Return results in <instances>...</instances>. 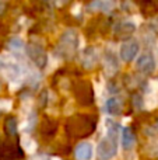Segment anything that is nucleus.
Returning a JSON list of instances; mask_svg holds the SVG:
<instances>
[{"label":"nucleus","instance_id":"nucleus-1","mask_svg":"<svg viewBox=\"0 0 158 160\" xmlns=\"http://www.w3.org/2000/svg\"><path fill=\"white\" fill-rule=\"evenodd\" d=\"M78 48V34L76 30H66L59 41V51L67 56H73Z\"/></svg>","mask_w":158,"mask_h":160},{"label":"nucleus","instance_id":"nucleus-2","mask_svg":"<svg viewBox=\"0 0 158 160\" xmlns=\"http://www.w3.org/2000/svg\"><path fill=\"white\" fill-rule=\"evenodd\" d=\"M114 138V135L108 133V136L98 143V156L101 160H111L116 155V143H115Z\"/></svg>","mask_w":158,"mask_h":160},{"label":"nucleus","instance_id":"nucleus-3","mask_svg":"<svg viewBox=\"0 0 158 160\" xmlns=\"http://www.w3.org/2000/svg\"><path fill=\"white\" fill-rule=\"evenodd\" d=\"M27 55L30 56V59L36 65L38 68H45L48 63V55L45 52V49L38 44H28L25 47Z\"/></svg>","mask_w":158,"mask_h":160},{"label":"nucleus","instance_id":"nucleus-4","mask_svg":"<svg viewBox=\"0 0 158 160\" xmlns=\"http://www.w3.org/2000/svg\"><path fill=\"white\" fill-rule=\"evenodd\" d=\"M140 51V45L136 39H128L125 41L122 45H120V59L123 62H132L134 58L137 56Z\"/></svg>","mask_w":158,"mask_h":160},{"label":"nucleus","instance_id":"nucleus-5","mask_svg":"<svg viewBox=\"0 0 158 160\" xmlns=\"http://www.w3.org/2000/svg\"><path fill=\"white\" fill-rule=\"evenodd\" d=\"M0 73H3L6 78L10 80H16L21 75V69H20L18 65H17L16 62H13L11 59L0 56Z\"/></svg>","mask_w":158,"mask_h":160},{"label":"nucleus","instance_id":"nucleus-6","mask_svg":"<svg viewBox=\"0 0 158 160\" xmlns=\"http://www.w3.org/2000/svg\"><path fill=\"white\" fill-rule=\"evenodd\" d=\"M136 68L139 72L144 73V75H151V73L156 70L157 63H156V58L151 55L150 52L143 53L137 58L136 61Z\"/></svg>","mask_w":158,"mask_h":160},{"label":"nucleus","instance_id":"nucleus-7","mask_svg":"<svg viewBox=\"0 0 158 160\" xmlns=\"http://www.w3.org/2000/svg\"><path fill=\"white\" fill-rule=\"evenodd\" d=\"M116 7L115 0H92L88 4V8L92 11H101V13H111Z\"/></svg>","mask_w":158,"mask_h":160},{"label":"nucleus","instance_id":"nucleus-8","mask_svg":"<svg viewBox=\"0 0 158 160\" xmlns=\"http://www.w3.org/2000/svg\"><path fill=\"white\" fill-rule=\"evenodd\" d=\"M98 62V55L95 48H86L81 55V63L86 69H92Z\"/></svg>","mask_w":158,"mask_h":160},{"label":"nucleus","instance_id":"nucleus-9","mask_svg":"<svg viewBox=\"0 0 158 160\" xmlns=\"http://www.w3.org/2000/svg\"><path fill=\"white\" fill-rule=\"evenodd\" d=\"M94 156V148L88 142H81L76 148V159L77 160H91Z\"/></svg>","mask_w":158,"mask_h":160},{"label":"nucleus","instance_id":"nucleus-10","mask_svg":"<svg viewBox=\"0 0 158 160\" xmlns=\"http://www.w3.org/2000/svg\"><path fill=\"white\" fill-rule=\"evenodd\" d=\"M114 31L118 37H120V38H129V37L136 31V25L130 21H122L115 27Z\"/></svg>","mask_w":158,"mask_h":160},{"label":"nucleus","instance_id":"nucleus-11","mask_svg":"<svg viewBox=\"0 0 158 160\" xmlns=\"http://www.w3.org/2000/svg\"><path fill=\"white\" fill-rule=\"evenodd\" d=\"M104 65H105V69L108 73H116L118 68H119V63L116 61V56H115L114 52L111 51H106L105 55H104Z\"/></svg>","mask_w":158,"mask_h":160},{"label":"nucleus","instance_id":"nucleus-12","mask_svg":"<svg viewBox=\"0 0 158 160\" xmlns=\"http://www.w3.org/2000/svg\"><path fill=\"white\" fill-rule=\"evenodd\" d=\"M136 143V138H134L133 132L129 128H123L122 131V146L125 150H130Z\"/></svg>","mask_w":158,"mask_h":160},{"label":"nucleus","instance_id":"nucleus-13","mask_svg":"<svg viewBox=\"0 0 158 160\" xmlns=\"http://www.w3.org/2000/svg\"><path fill=\"white\" fill-rule=\"evenodd\" d=\"M106 111L111 115H119L122 112V102L116 97H112V98H109L106 101Z\"/></svg>","mask_w":158,"mask_h":160},{"label":"nucleus","instance_id":"nucleus-14","mask_svg":"<svg viewBox=\"0 0 158 160\" xmlns=\"http://www.w3.org/2000/svg\"><path fill=\"white\" fill-rule=\"evenodd\" d=\"M21 145H22V148H24V150L27 153H34V152H35V149H36V142L34 141L32 138H30L28 135L22 136Z\"/></svg>","mask_w":158,"mask_h":160},{"label":"nucleus","instance_id":"nucleus-15","mask_svg":"<svg viewBox=\"0 0 158 160\" xmlns=\"http://www.w3.org/2000/svg\"><path fill=\"white\" fill-rule=\"evenodd\" d=\"M144 105L148 108V110L156 108L158 105V96H157V94H153V93H147L146 100H144Z\"/></svg>","mask_w":158,"mask_h":160},{"label":"nucleus","instance_id":"nucleus-16","mask_svg":"<svg viewBox=\"0 0 158 160\" xmlns=\"http://www.w3.org/2000/svg\"><path fill=\"white\" fill-rule=\"evenodd\" d=\"M8 48L13 51H21L22 48H24V41H22L21 38H18V37H14V38H11L10 42H8Z\"/></svg>","mask_w":158,"mask_h":160},{"label":"nucleus","instance_id":"nucleus-17","mask_svg":"<svg viewBox=\"0 0 158 160\" xmlns=\"http://www.w3.org/2000/svg\"><path fill=\"white\" fill-rule=\"evenodd\" d=\"M35 124H36V115H34V114H31L30 117L27 118V121H25V125H24V129L27 131V132H30L31 129H32L34 127H35Z\"/></svg>","mask_w":158,"mask_h":160},{"label":"nucleus","instance_id":"nucleus-18","mask_svg":"<svg viewBox=\"0 0 158 160\" xmlns=\"http://www.w3.org/2000/svg\"><path fill=\"white\" fill-rule=\"evenodd\" d=\"M7 131L10 135H14L17 132V121L14 118H10L7 121Z\"/></svg>","mask_w":158,"mask_h":160},{"label":"nucleus","instance_id":"nucleus-19","mask_svg":"<svg viewBox=\"0 0 158 160\" xmlns=\"http://www.w3.org/2000/svg\"><path fill=\"white\" fill-rule=\"evenodd\" d=\"M153 149H154V152H151L150 155L151 156H158V141L151 142V143H150V146H148V150H153Z\"/></svg>","mask_w":158,"mask_h":160},{"label":"nucleus","instance_id":"nucleus-20","mask_svg":"<svg viewBox=\"0 0 158 160\" xmlns=\"http://www.w3.org/2000/svg\"><path fill=\"white\" fill-rule=\"evenodd\" d=\"M0 108H3L4 111H8L11 108V101L10 100H2L0 101Z\"/></svg>","mask_w":158,"mask_h":160},{"label":"nucleus","instance_id":"nucleus-21","mask_svg":"<svg viewBox=\"0 0 158 160\" xmlns=\"http://www.w3.org/2000/svg\"><path fill=\"white\" fill-rule=\"evenodd\" d=\"M6 8H7V0H0V16L4 14Z\"/></svg>","mask_w":158,"mask_h":160},{"label":"nucleus","instance_id":"nucleus-22","mask_svg":"<svg viewBox=\"0 0 158 160\" xmlns=\"http://www.w3.org/2000/svg\"><path fill=\"white\" fill-rule=\"evenodd\" d=\"M70 0H56V3H58V4H60V6H63V4H67V3H69Z\"/></svg>","mask_w":158,"mask_h":160},{"label":"nucleus","instance_id":"nucleus-23","mask_svg":"<svg viewBox=\"0 0 158 160\" xmlns=\"http://www.w3.org/2000/svg\"><path fill=\"white\" fill-rule=\"evenodd\" d=\"M156 131H158V121H157V124H156Z\"/></svg>","mask_w":158,"mask_h":160},{"label":"nucleus","instance_id":"nucleus-24","mask_svg":"<svg viewBox=\"0 0 158 160\" xmlns=\"http://www.w3.org/2000/svg\"><path fill=\"white\" fill-rule=\"evenodd\" d=\"M52 160H60V159H59V158H53Z\"/></svg>","mask_w":158,"mask_h":160}]
</instances>
